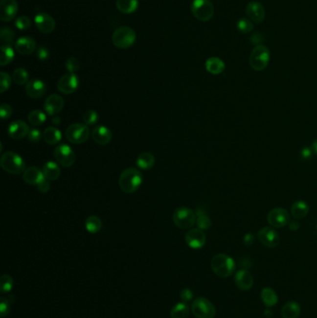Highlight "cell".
<instances>
[{
  "mask_svg": "<svg viewBox=\"0 0 317 318\" xmlns=\"http://www.w3.org/2000/svg\"><path fill=\"white\" fill-rule=\"evenodd\" d=\"M142 183V175L139 169L129 168L123 170L118 179V185L126 194L135 193Z\"/></svg>",
  "mask_w": 317,
  "mask_h": 318,
  "instance_id": "cell-1",
  "label": "cell"
},
{
  "mask_svg": "<svg viewBox=\"0 0 317 318\" xmlns=\"http://www.w3.org/2000/svg\"><path fill=\"white\" fill-rule=\"evenodd\" d=\"M211 269L216 275L226 278L233 274L235 269V262L226 254H217L211 260Z\"/></svg>",
  "mask_w": 317,
  "mask_h": 318,
  "instance_id": "cell-2",
  "label": "cell"
},
{
  "mask_svg": "<svg viewBox=\"0 0 317 318\" xmlns=\"http://www.w3.org/2000/svg\"><path fill=\"white\" fill-rule=\"evenodd\" d=\"M0 165L6 172L13 175H19L25 170V162L23 159L18 154L11 151L2 155Z\"/></svg>",
  "mask_w": 317,
  "mask_h": 318,
  "instance_id": "cell-3",
  "label": "cell"
},
{
  "mask_svg": "<svg viewBox=\"0 0 317 318\" xmlns=\"http://www.w3.org/2000/svg\"><path fill=\"white\" fill-rule=\"evenodd\" d=\"M136 40V33L129 26H121L114 30L112 36L113 44L118 48L131 47Z\"/></svg>",
  "mask_w": 317,
  "mask_h": 318,
  "instance_id": "cell-4",
  "label": "cell"
},
{
  "mask_svg": "<svg viewBox=\"0 0 317 318\" xmlns=\"http://www.w3.org/2000/svg\"><path fill=\"white\" fill-rule=\"evenodd\" d=\"M270 62V51L264 45H258L253 48L249 56V65L258 72L263 71Z\"/></svg>",
  "mask_w": 317,
  "mask_h": 318,
  "instance_id": "cell-5",
  "label": "cell"
},
{
  "mask_svg": "<svg viewBox=\"0 0 317 318\" xmlns=\"http://www.w3.org/2000/svg\"><path fill=\"white\" fill-rule=\"evenodd\" d=\"M172 219L174 225H176L178 228L182 230L191 229L196 225V212H194L191 208L186 206H181L175 209Z\"/></svg>",
  "mask_w": 317,
  "mask_h": 318,
  "instance_id": "cell-6",
  "label": "cell"
},
{
  "mask_svg": "<svg viewBox=\"0 0 317 318\" xmlns=\"http://www.w3.org/2000/svg\"><path fill=\"white\" fill-rule=\"evenodd\" d=\"M89 127L81 123L70 125L66 131V139L74 144L84 143L90 138Z\"/></svg>",
  "mask_w": 317,
  "mask_h": 318,
  "instance_id": "cell-7",
  "label": "cell"
},
{
  "mask_svg": "<svg viewBox=\"0 0 317 318\" xmlns=\"http://www.w3.org/2000/svg\"><path fill=\"white\" fill-rule=\"evenodd\" d=\"M192 313L196 318H214L216 309L210 300L199 297L192 303Z\"/></svg>",
  "mask_w": 317,
  "mask_h": 318,
  "instance_id": "cell-8",
  "label": "cell"
},
{
  "mask_svg": "<svg viewBox=\"0 0 317 318\" xmlns=\"http://www.w3.org/2000/svg\"><path fill=\"white\" fill-rule=\"evenodd\" d=\"M191 10L193 15L200 22H208L214 14V7L209 0H195Z\"/></svg>",
  "mask_w": 317,
  "mask_h": 318,
  "instance_id": "cell-9",
  "label": "cell"
},
{
  "mask_svg": "<svg viewBox=\"0 0 317 318\" xmlns=\"http://www.w3.org/2000/svg\"><path fill=\"white\" fill-rule=\"evenodd\" d=\"M54 158L57 162L65 168H70L75 164V153L69 145L65 143L58 145L55 148Z\"/></svg>",
  "mask_w": 317,
  "mask_h": 318,
  "instance_id": "cell-10",
  "label": "cell"
},
{
  "mask_svg": "<svg viewBox=\"0 0 317 318\" xmlns=\"http://www.w3.org/2000/svg\"><path fill=\"white\" fill-rule=\"evenodd\" d=\"M267 221L272 227L282 228L289 225L290 216L287 209L283 207H275L270 210L267 216Z\"/></svg>",
  "mask_w": 317,
  "mask_h": 318,
  "instance_id": "cell-11",
  "label": "cell"
},
{
  "mask_svg": "<svg viewBox=\"0 0 317 318\" xmlns=\"http://www.w3.org/2000/svg\"><path fill=\"white\" fill-rule=\"evenodd\" d=\"M78 86H79L78 76L75 74L69 73V74L63 75L60 78V80L58 81L57 88L60 92L68 95V94L75 92L76 90L78 89Z\"/></svg>",
  "mask_w": 317,
  "mask_h": 318,
  "instance_id": "cell-12",
  "label": "cell"
},
{
  "mask_svg": "<svg viewBox=\"0 0 317 318\" xmlns=\"http://www.w3.org/2000/svg\"><path fill=\"white\" fill-rule=\"evenodd\" d=\"M258 238L262 245L267 248L273 249L280 242L279 234L272 227H263L258 232Z\"/></svg>",
  "mask_w": 317,
  "mask_h": 318,
  "instance_id": "cell-13",
  "label": "cell"
},
{
  "mask_svg": "<svg viewBox=\"0 0 317 318\" xmlns=\"http://www.w3.org/2000/svg\"><path fill=\"white\" fill-rule=\"evenodd\" d=\"M206 236L200 229H190L185 234V242L193 250H199L205 246Z\"/></svg>",
  "mask_w": 317,
  "mask_h": 318,
  "instance_id": "cell-14",
  "label": "cell"
},
{
  "mask_svg": "<svg viewBox=\"0 0 317 318\" xmlns=\"http://www.w3.org/2000/svg\"><path fill=\"white\" fill-rule=\"evenodd\" d=\"M18 12V3L16 0L0 1V20L2 22H10L15 18Z\"/></svg>",
  "mask_w": 317,
  "mask_h": 318,
  "instance_id": "cell-15",
  "label": "cell"
},
{
  "mask_svg": "<svg viewBox=\"0 0 317 318\" xmlns=\"http://www.w3.org/2000/svg\"><path fill=\"white\" fill-rule=\"evenodd\" d=\"M65 106V100L58 94H51L47 97L44 103L45 111L48 115L54 116L63 110Z\"/></svg>",
  "mask_w": 317,
  "mask_h": 318,
  "instance_id": "cell-16",
  "label": "cell"
},
{
  "mask_svg": "<svg viewBox=\"0 0 317 318\" xmlns=\"http://www.w3.org/2000/svg\"><path fill=\"white\" fill-rule=\"evenodd\" d=\"M29 131L28 124L21 120L11 122L8 128V134L12 140H19L27 137Z\"/></svg>",
  "mask_w": 317,
  "mask_h": 318,
  "instance_id": "cell-17",
  "label": "cell"
},
{
  "mask_svg": "<svg viewBox=\"0 0 317 318\" xmlns=\"http://www.w3.org/2000/svg\"><path fill=\"white\" fill-rule=\"evenodd\" d=\"M25 91L30 98L37 100L45 95L47 86L40 79H32L25 86Z\"/></svg>",
  "mask_w": 317,
  "mask_h": 318,
  "instance_id": "cell-18",
  "label": "cell"
},
{
  "mask_svg": "<svg viewBox=\"0 0 317 318\" xmlns=\"http://www.w3.org/2000/svg\"><path fill=\"white\" fill-rule=\"evenodd\" d=\"M35 23L38 30L44 34H50L54 31L56 23L47 13H38L35 17Z\"/></svg>",
  "mask_w": 317,
  "mask_h": 318,
  "instance_id": "cell-19",
  "label": "cell"
},
{
  "mask_svg": "<svg viewBox=\"0 0 317 318\" xmlns=\"http://www.w3.org/2000/svg\"><path fill=\"white\" fill-rule=\"evenodd\" d=\"M246 13L256 23H261L265 19V10L261 3L251 1L247 5Z\"/></svg>",
  "mask_w": 317,
  "mask_h": 318,
  "instance_id": "cell-20",
  "label": "cell"
},
{
  "mask_svg": "<svg viewBox=\"0 0 317 318\" xmlns=\"http://www.w3.org/2000/svg\"><path fill=\"white\" fill-rule=\"evenodd\" d=\"M91 137L97 144L106 145L112 140L111 131L105 126H97L91 132Z\"/></svg>",
  "mask_w": 317,
  "mask_h": 318,
  "instance_id": "cell-21",
  "label": "cell"
},
{
  "mask_svg": "<svg viewBox=\"0 0 317 318\" xmlns=\"http://www.w3.org/2000/svg\"><path fill=\"white\" fill-rule=\"evenodd\" d=\"M37 47L36 41L30 37H23L19 38L15 43L16 51L22 55H30L32 54Z\"/></svg>",
  "mask_w": 317,
  "mask_h": 318,
  "instance_id": "cell-22",
  "label": "cell"
},
{
  "mask_svg": "<svg viewBox=\"0 0 317 318\" xmlns=\"http://www.w3.org/2000/svg\"><path fill=\"white\" fill-rule=\"evenodd\" d=\"M234 281L237 288L241 290H249L253 287L254 279L248 270H239L235 273Z\"/></svg>",
  "mask_w": 317,
  "mask_h": 318,
  "instance_id": "cell-23",
  "label": "cell"
},
{
  "mask_svg": "<svg viewBox=\"0 0 317 318\" xmlns=\"http://www.w3.org/2000/svg\"><path fill=\"white\" fill-rule=\"evenodd\" d=\"M23 181L31 184V185H38V183L45 178L43 171L37 168V167H30L28 169H25L23 173Z\"/></svg>",
  "mask_w": 317,
  "mask_h": 318,
  "instance_id": "cell-24",
  "label": "cell"
},
{
  "mask_svg": "<svg viewBox=\"0 0 317 318\" xmlns=\"http://www.w3.org/2000/svg\"><path fill=\"white\" fill-rule=\"evenodd\" d=\"M205 69L212 75H220L225 69V64L220 58L210 57L205 62Z\"/></svg>",
  "mask_w": 317,
  "mask_h": 318,
  "instance_id": "cell-25",
  "label": "cell"
},
{
  "mask_svg": "<svg viewBox=\"0 0 317 318\" xmlns=\"http://www.w3.org/2000/svg\"><path fill=\"white\" fill-rule=\"evenodd\" d=\"M42 171H43L44 177L48 180L49 182L56 181L61 175L60 167L58 166L57 163L52 162V161H48L47 163H45L43 166Z\"/></svg>",
  "mask_w": 317,
  "mask_h": 318,
  "instance_id": "cell-26",
  "label": "cell"
},
{
  "mask_svg": "<svg viewBox=\"0 0 317 318\" xmlns=\"http://www.w3.org/2000/svg\"><path fill=\"white\" fill-rule=\"evenodd\" d=\"M156 163V159L149 152H143L136 159V166L140 169L147 170L152 169Z\"/></svg>",
  "mask_w": 317,
  "mask_h": 318,
  "instance_id": "cell-27",
  "label": "cell"
},
{
  "mask_svg": "<svg viewBox=\"0 0 317 318\" xmlns=\"http://www.w3.org/2000/svg\"><path fill=\"white\" fill-rule=\"evenodd\" d=\"M62 137H63L62 132L54 127H48L42 134L43 140L49 145L59 143L62 140Z\"/></svg>",
  "mask_w": 317,
  "mask_h": 318,
  "instance_id": "cell-28",
  "label": "cell"
},
{
  "mask_svg": "<svg viewBox=\"0 0 317 318\" xmlns=\"http://www.w3.org/2000/svg\"><path fill=\"white\" fill-rule=\"evenodd\" d=\"M301 308L298 302L289 301L282 308V318H298L300 315Z\"/></svg>",
  "mask_w": 317,
  "mask_h": 318,
  "instance_id": "cell-29",
  "label": "cell"
},
{
  "mask_svg": "<svg viewBox=\"0 0 317 318\" xmlns=\"http://www.w3.org/2000/svg\"><path fill=\"white\" fill-rule=\"evenodd\" d=\"M309 213V206L305 201L298 200L291 206V214L296 220L303 219Z\"/></svg>",
  "mask_w": 317,
  "mask_h": 318,
  "instance_id": "cell-30",
  "label": "cell"
},
{
  "mask_svg": "<svg viewBox=\"0 0 317 318\" xmlns=\"http://www.w3.org/2000/svg\"><path fill=\"white\" fill-rule=\"evenodd\" d=\"M261 297L262 302L266 307H273L278 301L277 294L270 288H264L261 291Z\"/></svg>",
  "mask_w": 317,
  "mask_h": 318,
  "instance_id": "cell-31",
  "label": "cell"
},
{
  "mask_svg": "<svg viewBox=\"0 0 317 318\" xmlns=\"http://www.w3.org/2000/svg\"><path fill=\"white\" fill-rule=\"evenodd\" d=\"M138 0H116V8L124 14H131L138 9Z\"/></svg>",
  "mask_w": 317,
  "mask_h": 318,
  "instance_id": "cell-32",
  "label": "cell"
},
{
  "mask_svg": "<svg viewBox=\"0 0 317 318\" xmlns=\"http://www.w3.org/2000/svg\"><path fill=\"white\" fill-rule=\"evenodd\" d=\"M86 230L91 234H97L101 231L103 227L102 220L98 216H90L87 218L85 222Z\"/></svg>",
  "mask_w": 317,
  "mask_h": 318,
  "instance_id": "cell-33",
  "label": "cell"
},
{
  "mask_svg": "<svg viewBox=\"0 0 317 318\" xmlns=\"http://www.w3.org/2000/svg\"><path fill=\"white\" fill-rule=\"evenodd\" d=\"M196 225H197L198 229L204 231V230H207L210 228L212 223H211L210 218L205 213V210H203L202 208H198L196 210Z\"/></svg>",
  "mask_w": 317,
  "mask_h": 318,
  "instance_id": "cell-34",
  "label": "cell"
},
{
  "mask_svg": "<svg viewBox=\"0 0 317 318\" xmlns=\"http://www.w3.org/2000/svg\"><path fill=\"white\" fill-rule=\"evenodd\" d=\"M190 314V308L186 302H179L170 311L171 318H187Z\"/></svg>",
  "mask_w": 317,
  "mask_h": 318,
  "instance_id": "cell-35",
  "label": "cell"
},
{
  "mask_svg": "<svg viewBox=\"0 0 317 318\" xmlns=\"http://www.w3.org/2000/svg\"><path fill=\"white\" fill-rule=\"evenodd\" d=\"M14 59V50L10 46L2 45L1 47V56H0V66H6L10 65Z\"/></svg>",
  "mask_w": 317,
  "mask_h": 318,
  "instance_id": "cell-36",
  "label": "cell"
},
{
  "mask_svg": "<svg viewBox=\"0 0 317 318\" xmlns=\"http://www.w3.org/2000/svg\"><path fill=\"white\" fill-rule=\"evenodd\" d=\"M28 122L33 126H41L47 120L46 114L40 110H34L29 113Z\"/></svg>",
  "mask_w": 317,
  "mask_h": 318,
  "instance_id": "cell-37",
  "label": "cell"
},
{
  "mask_svg": "<svg viewBox=\"0 0 317 318\" xmlns=\"http://www.w3.org/2000/svg\"><path fill=\"white\" fill-rule=\"evenodd\" d=\"M29 75L24 68H17L12 74V80L19 86L28 83Z\"/></svg>",
  "mask_w": 317,
  "mask_h": 318,
  "instance_id": "cell-38",
  "label": "cell"
},
{
  "mask_svg": "<svg viewBox=\"0 0 317 318\" xmlns=\"http://www.w3.org/2000/svg\"><path fill=\"white\" fill-rule=\"evenodd\" d=\"M15 38V33L10 27H2L0 32V39L3 45L11 46L13 44Z\"/></svg>",
  "mask_w": 317,
  "mask_h": 318,
  "instance_id": "cell-39",
  "label": "cell"
},
{
  "mask_svg": "<svg viewBox=\"0 0 317 318\" xmlns=\"http://www.w3.org/2000/svg\"><path fill=\"white\" fill-rule=\"evenodd\" d=\"M14 280L10 274H3L0 278V292L2 294L9 293L13 289Z\"/></svg>",
  "mask_w": 317,
  "mask_h": 318,
  "instance_id": "cell-40",
  "label": "cell"
},
{
  "mask_svg": "<svg viewBox=\"0 0 317 318\" xmlns=\"http://www.w3.org/2000/svg\"><path fill=\"white\" fill-rule=\"evenodd\" d=\"M236 28L242 34H248L254 29V24L250 19L241 18V19L238 20L236 23Z\"/></svg>",
  "mask_w": 317,
  "mask_h": 318,
  "instance_id": "cell-41",
  "label": "cell"
},
{
  "mask_svg": "<svg viewBox=\"0 0 317 318\" xmlns=\"http://www.w3.org/2000/svg\"><path fill=\"white\" fill-rule=\"evenodd\" d=\"M99 120V115L98 113L94 110H88L87 112L83 114V122L85 125L87 126H92L95 125Z\"/></svg>",
  "mask_w": 317,
  "mask_h": 318,
  "instance_id": "cell-42",
  "label": "cell"
},
{
  "mask_svg": "<svg viewBox=\"0 0 317 318\" xmlns=\"http://www.w3.org/2000/svg\"><path fill=\"white\" fill-rule=\"evenodd\" d=\"M11 85V77L9 74L5 72L0 73V92L4 93L6 91H8Z\"/></svg>",
  "mask_w": 317,
  "mask_h": 318,
  "instance_id": "cell-43",
  "label": "cell"
},
{
  "mask_svg": "<svg viewBox=\"0 0 317 318\" xmlns=\"http://www.w3.org/2000/svg\"><path fill=\"white\" fill-rule=\"evenodd\" d=\"M66 68L69 73L75 74L80 68V63L75 57H71L66 62Z\"/></svg>",
  "mask_w": 317,
  "mask_h": 318,
  "instance_id": "cell-44",
  "label": "cell"
},
{
  "mask_svg": "<svg viewBox=\"0 0 317 318\" xmlns=\"http://www.w3.org/2000/svg\"><path fill=\"white\" fill-rule=\"evenodd\" d=\"M10 302L8 298H1L0 299V317L5 318L9 316L10 312Z\"/></svg>",
  "mask_w": 317,
  "mask_h": 318,
  "instance_id": "cell-45",
  "label": "cell"
},
{
  "mask_svg": "<svg viewBox=\"0 0 317 318\" xmlns=\"http://www.w3.org/2000/svg\"><path fill=\"white\" fill-rule=\"evenodd\" d=\"M15 26L19 30H27L31 26V20L26 16H20L15 20Z\"/></svg>",
  "mask_w": 317,
  "mask_h": 318,
  "instance_id": "cell-46",
  "label": "cell"
},
{
  "mask_svg": "<svg viewBox=\"0 0 317 318\" xmlns=\"http://www.w3.org/2000/svg\"><path fill=\"white\" fill-rule=\"evenodd\" d=\"M12 112H13L12 108L8 103L1 104V106H0V116H1V118L3 120H6V119L10 118L11 114H12Z\"/></svg>",
  "mask_w": 317,
  "mask_h": 318,
  "instance_id": "cell-47",
  "label": "cell"
},
{
  "mask_svg": "<svg viewBox=\"0 0 317 318\" xmlns=\"http://www.w3.org/2000/svg\"><path fill=\"white\" fill-rule=\"evenodd\" d=\"M42 138V134L41 132L37 130V129H30L28 135H27V139L30 140L31 142L37 143L39 140H41Z\"/></svg>",
  "mask_w": 317,
  "mask_h": 318,
  "instance_id": "cell-48",
  "label": "cell"
},
{
  "mask_svg": "<svg viewBox=\"0 0 317 318\" xmlns=\"http://www.w3.org/2000/svg\"><path fill=\"white\" fill-rule=\"evenodd\" d=\"M37 57H38V60H40L42 62L47 61V59L49 58V51L47 47H44V46H39L38 47V50H37Z\"/></svg>",
  "mask_w": 317,
  "mask_h": 318,
  "instance_id": "cell-49",
  "label": "cell"
},
{
  "mask_svg": "<svg viewBox=\"0 0 317 318\" xmlns=\"http://www.w3.org/2000/svg\"><path fill=\"white\" fill-rule=\"evenodd\" d=\"M37 186H38V191H39V192L45 194V193H47V192L49 191V189H50V182H49L48 180L44 178L42 181H41V182H39V183H38Z\"/></svg>",
  "mask_w": 317,
  "mask_h": 318,
  "instance_id": "cell-50",
  "label": "cell"
},
{
  "mask_svg": "<svg viewBox=\"0 0 317 318\" xmlns=\"http://www.w3.org/2000/svg\"><path fill=\"white\" fill-rule=\"evenodd\" d=\"M314 154H315V152L312 148V146L304 147L300 151V156H301L302 159H304V160H310V159H313Z\"/></svg>",
  "mask_w": 317,
  "mask_h": 318,
  "instance_id": "cell-51",
  "label": "cell"
},
{
  "mask_svg": "<svg viewBox=\"0 0 317 318\" xmlns=\"http://www.w3.org/2000/svg\"><path fill=\"white\" fill-rule=\"evenodd\" d=\"M194 298V293L190 289H184L181 291V299L183 302H188Z\"/></svg>",
  "mask_w": 317,
  "mask_h": 318,
  "instance_id": "cell-52",
  "label": "cell"
},
{
  "mask_svg": "<svg viewBox=\"0 0 317 318\" xmlns=\"http://www.w3.org/2000/svg\"><path fill=\"white\" fill-rule=\"evenodd\" d=\"M254 241H255V237L252 233H248V234H245L243 237V242L248 247L251 246L252 244L254 243Z\"/></svg>",
  "mask_w": 317,
  "mask_h": 318,
  "instance_id": "cell-53",
  "label": "cell"
},
{
  "mask_svg": "<svg viewBox=\"0 0 317 318\" xmlns=\"http://www.w3.org/2000/svg\"><path fill=\"white\" fill-rule=\"evenodd\" d=\"M250 40H251L253 44H256L258 46L259 44L262 43V41L264 40V38H262V36H261L260 33H255L254 35H252Z\"/></svg>",
  "mask_w": 317,
  "mask_h": 318,
  "instance_id": "cell-54",
  "label": "cell"
},
{
  "mask_svg": "<svg viewBox=\"0 0 317 318\" xmlns=\"http://www.w3.org/2000/svg\"><path fill=\"white\" fill-rule=\"evenodd\" d=\"M289 228L291 231H297L299 228V223H298V220L295 219V220L289 221Z\"/></svg>",
  "mask_w": 317,
  "mask_h": 318,
  "instance_id": "cell-55",
  "label": "cell"
},
{
  "mask_svg": "<svg viewBox=\"0 0 317 318\" xmlns=\"http://www.w3.org/2000/svg\"><path fill=\"white\" fill-rule=\"evenodd\" d=\"M51 121H52V124H53V125L58 126V125H60V124H61V117H60V116H58V115H54V116H52V119H51Z\"/></svg>",
  "mask_w": 317,
  "mask_h": 318,
  "instance_id": "cell-56",
  "label": "cell"
},
{
  "mask_svg": "<svg viewBox=\"0 0 317 318\" xmlns=\"http://www.w3.org/2000/svg\"><path fill=\"white\" fill-rule=\"evenodd\" d=\"M312 148H313V150H314L315 154H316V155H317V138L316 139V140H314V142L312 143Z\"/></svg>",
  "mask_w": 317,
  "mask_h": 318,
  "instance_id": "cell-57",
  "label": "cell"
},
{
  "mask_svg": "<svg viewBox=\"0 0 317 318\" xmlns=\"http://www.w3.org/2000/svg\"><path fill=\"white\" fill-rule=\"evenodd\" d=\"M316 228H317V225H316Z\"/></svg>",
  "mask_w": 317,
  "mask_h": 318,
  "instance_id": "cell-58",
  "label": "cell"
}]
</instances>
